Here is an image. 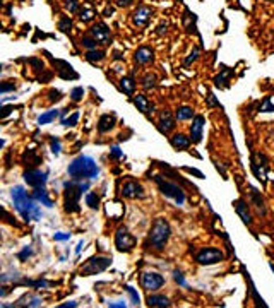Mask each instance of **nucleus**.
<instances>
[{
    "mask_svg": "<svg viewBox=\"0 0 274 308\" xmlns=\"http://www.w3.org/2000/svg\"><path fill=\"white\" fill-rule=\"evenodd\" d=\"M11 196H12V202H14V207L16 211L19 212L22 216V219L24 221H38L40 217H42V209L38 207L36 201L33 199V196H28V192H26L22 187H14L11 190Z\"/></svg>",
    "mask_w": 274,
    "mask_h": 308,
    "instance_id": "obj_1",
    "label": "nucleus"
},
{
    "mask_svg": "<svg viewBox=\"0 0 274 308\" xmlns=\"http://www.w3.org/2000/svg\"><path fill=\"white\" fill-rule=\"evenodd\" d=\"M170 237H172V228H170V223L165 219V217H156V219L152 221L149 235H147L146 247L151 248V250L161 252V250H165V247H166V243H168Z\"/></svg>",
    "mask_w": 274,
    "mask_h": 308,
    "instance_id": "obj_2",
    "label": "nucleus"
},
{
    "mask_svg": "<svg viewBox=\"0 0 274 308\" xmlns=\"http://www.w3.org/2000/svg\"><path fill=\"white\" fill-rule=\"evenodd\" d=\"M89 182L86 180H77V178H72L70 182H65L64 183V209L67 212H79L81 211V206H79V199L83 197V194H88L89 190Z\"/></svg>",
    "mask_w": 274,
    "mask_h": 308,
    "instance_id": "obj_3",
    "label": "nucleus"
},
{
    "mask_svg": "<svg viewBox=\"0 0 274 308\" xmlns=\"http://www.w3.org/2000/svg\"><path fill=\"white\" fill-rule=\"evenodd\" d=\"M67 173H69L70 178H77V180H96L98 175H100V168H98L96 161L89 156H77L75 160L70 163L69 168H67Z\"/></svg>",
    "mask_w": 274,
    "mask_h": 308,
    "instance_id": "obj_4",
    "label": "nucleus"
},
{
    "mask_svg": "<svg viewBox=\"0 0 274 308\" xmlns=\"http://www.w3.org/2000/svg\"><path fill=\"white\" fill-rule=\"evenodd\" d=\"M154 182L158 185V188L161 190V194H163L165 197H168L177 202V206H183V204H185V192H183L177 183L168 182V180H165L161 175L154 176Z\"/></svg>",
    "mask_w": 274,
    "mask_h": 308,
    "instance_id": "obj_5",
    "label": "nucleus"
},
{
    "mask_svg": "<svg viewBox=\"0 0 274 308\" xmlns=\"http://www.w3.org/2000/svg\"><path fill=\"white\" fill-rule=\"evenodd\" d=\"M111 265V257H103V255H96L91 257L89 260H86V264L81 265V276H94L100 274L103 271H106Z\"/></svg>",
    "mask_w": 274,
    "mask_h": 308,
    "instance_id": "obj_6",
    "label": "nucleus"
},
{
    "mask_svg": "<svg viewBox=\"0 0 274 308\" xmlns=\"http://www.w3.org/2000/svg\"><path fill=\"white\" fill-rule=\"evenodd\" d=\"M194 259L197 264H201V265H214V264H219V262L224 260V253H223V250H219V248L204 247V248H201L199 252H195Z\"/></svg>",
    "mask_w": 274,
    "mask_h": 308,
    "instance_id": "obj_7",
    "label": "nucleus"
},
{
    "mask_svg": "<svg viewBox=\"0 0 274 308\" xmlns=\"http://www.w3.org/2000/svg\"><path fill=\"white\" fill-rule=\"evenodd\" d=\"M137 240L132 237V233L129 231L127 226H119L115 231V247L119 252L122 253H127V252H132L134 247H136Z\"/></svg>",
    "mask_w": 274,
    "mask_h": 308,
    "instance_id": "obj_8",
    "label": "nucleus"
},
{
    "mask_svg": "<svg viewBox=\"0 0 274 308\" xmlns=\"http://www.w3.org/2000/svg\"><path fill=\"white\" fill-rule=\"evenodd\" d=\"M250 168H252L255 178H257L260 183H262V185L267 183L269 165H267L266 154H262V152H254L252 158H250Z\"/></svg>",
    "mask_w": 274,
    "mask_h": 308,
    "instance_id": "obj_9",
    "label": "nucleus"
},
{
    "mask_svg": "<svg viewBox=\"0 0 274 308\" xmlns=\"http://www.w3.org/2000/svg\"><path fill=\"white\" fill-rule=\"evenodd\" d=\"M141 286L146 289V291H160L161 288L165 286V278L154 271H144L141 273Z\"/></svg>",
    "mask_w": 274,
    "mask_h": 308,
    "instance_id": "obj_10",
    "label": "nucleus"
},
{
    "mask_svg": "<svg viewBox=\"0 0 274 308\" xmlns=\"http://www.w3.org/2000/svg\"><path fill=\"white\" fill-rule=\"evenodd\" d=\"M152 14H154L152 7L146 6V4H141V6H139L136 11H134V14H132L134 26H137V28H147V24H149Z\"/></svg>",
    "mask_w": 274,
    "mask_h": 308,
    "instance_id": "obj_11",
    "label": "nucleus"
},
{
    "mask_svg": "<svg viewBox=\"0 0 274 308\" xmlns=\"http://www.w3.org/2000/svg\"><path fill=\"white\" fill-rule=\"evenodd\" d=\"M89 34H91L100 45H110L111 40H113L111 31L105 22H96V24H93L91 28H89Z\"/></svg>",
    "mask_w": 274,
    "mask_h": 308,
    "instance_id": "obj_12",
    "label": "nucleus"
},
{
    "mask_svg": "<svg viewBox=\"0 0 274 308\" xmlns=\"http://www.w3.org/2000/svg\"><path fill=\"white\" fill-rule=\"evenodd\" d=\"M47 176H48L47 171L33 168V170L24 171V182L28 183L31 188H45L47 180H48Z\"/></svg>",
    "mask_w": 274,
    "mask_h": 308,
    "instance_id": "obj_13",
    "label": "nucleus"
},
{
    "mask_svg": "<svg viewBox=\"0 0 274 308\" xmlns=\"http://www.w3.org/2000/svg\"><path fill=\"white\" fill-rule=\"evenodd\" d=\"M122 196L127 199H144V188L136 180H127L122 187Z\"/></svg>",
    "mask_w": 274,
    "mask_h": 308,
    "instance_id": "obj_14",
    "label": "nucleus"
},
{
    "mask_svg": "<svg viewBox=\"0 0 274 308\" xmlns=\"http://www.w3.org/2000/svg\"><path fill=\"white\" fill-rule=\"evenodd\" d=\"M175 127H177V119L172 115V111H168V110L161 111L160 119H158V130H160V132L168 135L175 129Z\"/></svg>",
    "mask_w": 274,
    "mask_h": 308,
    "instance_id": "obj_15",
    "label": "nucleus"
},
{
    "mask_svg": "<svg viewBox=\"0 0 274 308\" xmlns=\"http://www.w3.org/2000/svg\"><path fill=\"white\" fill-rule=\"evenodd\" d=\"M233 206H235L237 214L240 216V219L244 221V224L252 226V223H254L252 212H250V207H249V204H247L245 199H238V201L233 202Z\"/></svg>",
    "mask_w": 274,
    "mask_h": 308,
    "instance_id": "obj_16",
    "label": "nucleus"
},
{
    "mask_svg": "<svg viewBox=\"0 0 274 308\" xmlns=\"http://www.w3.org/2000/svg\"><path fill=\"white\" fill-rule=\"evenodd\" d=\"M206 125V119L204 115H195L192 119V125H190V139L194 144H199L202 140V130H204Z\"/></svg>",
    "mask_w": 274,
    "mask_h": 308,
    "instance_id": "obj_17",
    "label": "nucleus"
},
{
    "mask_svg": "<svg viewBox=\"0 0 274 308\" xmlns=\"http://www.w3.org/2000/svg\"><path fill=\"white\" fill-rule=\"evenodd\" d=\"M134 105H136L137 110L141 111L142 115H146L147 119H151V117L154 115V105H152L144 94H136V96H134Z\"/></svg>",
    "mask_w": 274,
    "mask_h": 308,
    "instance_id": "obj_18",
    "label": "nucleus"
},
{
    "mask_svg": "<svg viewBox=\"0 0 274 308\" xmlns=\"http://www.w3.org/2000/svg\"><path fill=\"white\" fill-rule=\"evenodd\" d=\"M152 58H154V52H152V48L147 47V45L139 47L136 50V53H134V62H136L137 65H147V63L152 62Z\"/></svg>",
    "mask_w": 274,
    "mask_h": 308,
    "instance_id": "obj_19",
    "label": "nucleus"
},
{
    "mask_svg": "<svg viewBox=\"0 0 274 308\" xmlns=\"http://www.w3.org/2000/svg\"><path fill=\"white\" fill-rule=\"evenodd\" d=\"M250 204L255 207V211H257L260 216L267 214V207H266V202H264V197L260 196L259 190L254 187H250Z\"/></svg>",
    "mask_w": 274,
    "mask_h": 308,
    "instance_id": "obj_20",
    "label": "nucleus"
},
{
    "mask_svg": "<svg viewBox=\"0 0 274 308\" xmlns=\"http://www.w3.org/2000/svg\"><path fill=\"white\" fill-rule=\"evenodd\" d=\"M170 144H172V147L177 149V151H187L192 144V139L187 137L185 134L178 132V134H175L173 137H170Z\"/></svg>",
    "mask_w": 274,
    "mask_h": 308,
    "instance_id": "obj_21",
    "label": "nucleus"
},
{
    "mask_svg": "<svg viewBox=\"0 0 274 308\" xmlns=\"http://www.w3.org/2000/svg\"><path fill=\"white\" fill-rule=\"evenodd\" d=\"M42 305H43V298L38 296V294L29 293V294H24L22 298H19L17 303H12V305H7V306H42Z\"/></svg>",
    "mask_w": 274,
    "mask_h": 308,
    "instance_id": "obj_22",
    "label": "nucleus"
},
{
    "mask_svg": "<svg viewBox=\"0 0 274 308\" xmlns=\"http://www.w3.org/2000/svg\"><path fill=\"white\" fill-rule=\"evenodd\" d=\"M115 124H116L115 115H110V113H106V115H101L100 120H98V132H100V134L110 132V130L115 127Z\"/></svg>",
    "mask_w": 274,
    "mask_h": 308,
    "instance_id": "obj_23",
    "label": "nucleus"
},
{
    "mask_svg": "<svg viewBox=\"0 0 274 308\" xmlns=\"http://www.w3.org/2000/svg\"><path fill=\"white\" fill-rule=\"evenodd\" d=\"M53 65L55 67H60V69H57L58 75L64 77V79H77V74L72 70V67L69 65L67 62H62V60H53Z\"/></svg>",
    "mask_w": 274,
    "mask_h": 308,
    "instance_id": "obj_24",
    "label": "nucleus"
},
{
    "mask_svg": "<svg viewBox=\"0 0 274 308\" xmlns=\"http://www.w3.org/2000/svg\"><path fill=\"white\" fill-rule=\"evenodd\" d=\"M147 306H172V301L165 294H149L147 296Z\"/></svg>",
    "mask_w": 274,
    "mask_h": 308,
    "instance_id": "obj_25",
    "label": "nucleus"
},
{
    "mask_svg": "<svg viewBox=\"0 0 274 308\" xmlns=\"http://www.w3.org/2000/svg\"><path fill=\"white\" fill-rule=\"evenodd\" d=\"M94 17H96V9H94L91 4H84L79 11V19L81 22H91Z\"/></svg>",
    "mask_w": 274,
    "mask_h": 308,
    "instance_id": "obj_26",
    "label": "nucleus"
},
{
    "mask_svg": "<svg viewBox=\"0 0 274 308\" xmlns=\"http://www.w3.org/2000/svg\"><path fill=\"white\" fill-rule=\"evenodd\" d=\"M120 89L129 94V96H134V93H136V81H134L132 75H125L120 79Z\"/></svg>",
    "mask_w": 274,
    "mask_h": 308,
    "instance_id": "obj_27",
    "label": "nucleus"
},
{
    "mask_svg": "<svg viewBox=\"0 0 274 308\" xmlns=\"http://www.w3.org/2000/svg\"><path fill=\"white\" fill-rule=\"evenodd\" d=\"M33 199L36 202L43 204V206H47V207H53V201L48 197L47 188H34L33 190Z\"/></svg>",
    "mask_w": 274,
    "mask_h": 308,
    "instance_id": "obj_28",
    "label": "nucleus"
},
{
    "mask_svg": "<svg viewBox=\"0 0 274 308\" xmlns=\"http://www.w3.org/2000/svg\"><path fill=\"white\" fill-rule=\"evenodd\" d=\"M106 58V53L105 50H100V48H94V50H88L86 53V60L91 62V63H100Z\"/></svg>",
    "mask_w": 274,
    "mask_h": 308,
    "instance_id": "obj_29",
    "label": "nucleus"
},
{
    "mask_svg": "<svg viewBox=\"0 0 274 308\" xmlns=\"http://www.w3.org/2000/svg\"><path fill=\"white\" fill-rule=\"evenodd\" d=\"M194 110L190 106H178L177 111H175V119L180 120V122H185V120H192L194 119Z\"/></svg>",
    "mask_w": 274,
    "mask_h": 308,
    "instance_id": "obj_30",
    "label": "nucleus"
},
{
    "mask_svg": "<svg viewBox=\"0 0 274 308\" xmlns=\"http://www.w3.org/2000/svg\"><path fill=\"white\" fill-rule=\"evenodd\" d=\"M156 81H158V77H156V74H151V72H147V74L142 75L141 86L146 89V91H149V89H154V88H156Z\"/></svg>",
    "mask_w": 274,
    "mask_h": 308,
    "instance_id": "obj_31",
    "label": "nucleus"
},
{
    "mask_svg": "<svg viewBox=\"0 0 274 308\" xmlns=\"http://www.w3.org/2000/svg\"><path fill=\"white\" fill-rule=\"evenodd\" d=\"M230 77H231V69H226V67H224L221 74L214 79V84H216L218 88H226L228 83H230Z\"/></svg>",
    "mask_w": 274,
    "mask_h": 308,
    "instance_id": "obj_32",
    "label": "nucleus"
},
{
    "mask_svg": "<svg viewBox=\"0 0 274 308\" xmlns=\"http://www.w3.org/2000/svg\"><path fill=\"white\" fill-rule=\"evenodd\" d=\"M72 28H74V22L69 16H62L60 19H58V29H60L62 33L69 34L70 31H72Z\"/></svg>",
    "mask_w": 274,
    "mask_h": 308,
    "instance_id": "obj_33",
    "label": "nucleus"
},
{
    "mask_svg": "<svg viewBox=\"0 0 274 308\" xmlns=\"http://www.w3.org/2000/svg\"><path fill=\"white\" fill-rule=\"evenodd\" d=\"M58 117V110H50L47 113H42V115L38 117V124L40 125H47V124H52L53 120H55Z\"/></svg>",
    "mask_w": 274,
    "mask_h": 308,
    "instance_id": "obj_34",
    "label": "nucleus"
},
{
    "mask_svg": "<svg viewBox=\"0 0 274 308\" xmlns=\"http://www.w3.org/2000/svg\"><path fill=\"white\" fill-rule=\"evenodd\" d=\"M84 201H86V206L89 209H98L100 207V196H96V192H88Z\"/></svg>",
    "mask_w": 274,
    "mask_h": 308,
    "instance_id": "obj_35",
    "label": "nucleus"
},
{
    "mask_svg": "<svg viewBox=\"0 0 274 308\" xmlns=\"http://www.w3.org/2000/svg\"><path fill=\"white\" fill-rule=\"evenodd\" d=\"M81 45H83L86 50H94V48H98V45H100V43H98L91 34H86V36H83V38H81Z\"/></svg>",
    "mask_w": 274,
    "mask_h": 308,
    "instance_id": "obj_36",
    "label": "nucleus"
},
{
    "mask_svg": "<svg viewBox=\"0 0 274 308\" xmlns=\"http://www.w3.org/2000/svg\"><path fill=\"white\" fill-rule=\"evenodd\" d=\"M26 284L33 286L34 289H47V288H52L53 283L50 281H45V279H38V281H26Z\"/></svg>",
    "mask_w": 274,
    "mask_h": 308,
    "instance_id": "obj_37",
    "label": "nucleus"
},
{
    "mask_svg": "<svg viewBox=\"0 0 274 308\" xmlns=\"http://www.w3.org/2000/svg\"><path fill=\"white\" fill-rule=\"evenodd\" d=\"M125 291L129 293L130 296V301H132V305H141V296H139V293L134 289L130 284H125Z\"/></svg>",
    "mask_w": 274,
    "mask_h": 308,
    "instance_id": "obj_38",
    "label": "nucleus"
},
{
    "mask_svg": "<svg viewBox=\"0 0 274 308\" xmlns=\"http://www.w3.org/2000/svg\"><path fill=\"white\" fill-rule=\"evenodd\" d=\"M79 122V111H74L69 119H62V125L64 127H74Z\"/></svg>",
    "mask_w": 274,
    "mask_h": 308,
    "instance_id": "obj_39",
    "label": "nucleus"
},
{
    "mask_svg": "<svg viewBox=\"0 0 274 308\" xmlns=\"http://www.w3.org/2000/svg\"><path fill=\"white\" fill-rule=\"evenodd\" d=\"M64 6H65V9L69 12H79L81 11V6H79V2L77 0H64Z\"/></svg>",
    "mask_w": 274,
    "mask_h": 308,
    "instance_id": "obj_40",
    "label": "nucleus"
},
{
    "mask_svg": "<svg viewBox=\"0 0 274 308\" xmlns=\"http://www.w3.org/2000/svg\"><path fill=\"white\" fill-rule=\"evenodd\" d=\"M83 98H84V89L83 88H74L72 91H70V99H72L74 103L83 101Z\"/></svg>",
    "mask_w": 274,
    "mask_h": 308,
    "instance_id": "obj_41",
    "label": "nucleus"
},
{
    "mask_svg": "<svg viewBox=\"0 0 274 308\" xmlns=\"http://www.w3.org/2000/svg\"><path fill=\"white\" fill-rule=\"evenodd\" d=\"M199 53H201V48H199V47H195V48H194V50H192V52H190V55H188V57L185 58V62H183V65H185V67H188V65H190L192 62H195L197 58H199Z\"/></svg>",
    "mask_w": 274,
    "mask_h": 308,
    "instance_id": "obj_42",
    "label": "nucleus"
},
{
    "mask_svg": "<svg viewBox=\"0 0 274 308\" xmlns=\"http://www.w3.org/2000/svg\"><path fill=\"white\" fill-rule=\"evenodd\" d=\"M260 113H267V111H274V105L271 103V98H266L264 99V103L262 105H259V110Z\"/></svg>",
    "mask_w": 274,
    "mask_h": 308,
    "instance_id": "obj_43",
    "label": "nucleus"
},
{
    "mask_svg": "<svg viewBox=\"0 0 274 308\" xmlns=\"http://www.w3.org/2000/svg\"><path fill=\"white\" fill-rule=\"evenodd\" d=\"M50 147H52V152L55 154V156H58V154L62 152V144H60V140H58L57 137H53V139H52Z\"/></svg>",
    "mask_w": 274,
    "mask_h": 308,
    "instance_id": "obj_44",
    "label": "nucleus"
},
{
    "mask_svg": "<svg viewBox=\"0 0 274 308\" xmlns=\"http://www.w3.org/2000/svg\"><path fill=\"white\" fill-rule=\"evenodd\" d=\"M173 279H175V283L180 284L182 288H187V281H185V278H183V274L180 273V271H175V273H173Z\"/></svg>",
    "mask_w": 274,
    "mask_h": 308,
    "instance_id": "obj_45",
    "label": "nucleus"
},
{
    "mask_svg": "<svg viewBox=\"0 0 274 308\" xmlns=\"http://www.w3.org/2000/svg\"><path fill=\"white\" fill-rule=\"evenodd\" d=\"M48 99H50L52 103H57V101H60V99H62V93L58 91V89H52V91L48 93Z\"/></svg>",
    "mask_w": 274,
    "mask_h": 308,
    "instance_id": "obj_46",
    "label": "nucleus"
},
{
    "mask_svg": "<svg viewBox=\"0 0 274 308\" xmlns=\"http://www.w3.org/2000/svg\"><path fill=\"white\" fill-rule=\"evenodd\" d=\"M31 255H33V248H31V247L28 245V247H24V250H22L17 257H19V260L24 262V260L28 259V257H31Z\"/></svg>",
    "mask_w": 274,
    "mask_h": 308,
    "instance_id": "obj_47",
    "label": "nucleus"
},
{
    "mask_svg": "<svg viewBox=\"0 0 274 308\" xmlns=\"http://www.w3.org/2000/svg\"><path fill=\"white\" fill-rule=\"evenodd\" d=\"M53 240H55V242H69L70 233H55L53 235Z\"/></svg>",
    "mask_w": 274,
    "mask_h": 308,
    "instance_id": "obj_48",
    "label": "nucleus"
},
{
    "mask_svg": "<svg viewBox=\"0 0 274 308\" xmlns=\"http://www.w3.org/2000/svg\"><path fill=\"white\" fill-rule=\"evenodd\" d=\"M110 156L115 158V160H119V158H124V152L120 151L119 146H113V147H111V151H110Z\"/></svg>",
    "mask_w": 274,
    "mask_h": 308,
    "instance_id": "obj_49",
    "label": "nucleus"
},
{
    "mask_svg": "<svg viewBox=\"0 0 274 308\" xmlns=\"http://www.w3.org/2000/svg\"><path fill=\"white\" fill-rule=\"evenodd\" d=\"M106 306H110V308H125V306H127V303H125V301H106Z\"/></svg>",
    "mask_w": 274,
    "mask_h": 308,
    "instance_id": "obj_50",
    "label": "nucleus"
},
{
    "mask_svg": "<svg viewBox=\"0 0 274 308\" xmlns=\"http://www.w3.org/2000/svg\"><path fill=\"white\" fill-rule=\"evenodd\" d=\"M134 4V0H116V6L119 7H130Z\"/></svg>",
    "mask_w": 274,
    "mask_h": 308,
    "instance_id": "obj_51",
    "label": "nucleus"
},
{
    "mask_svg": "<svg viewBox=\"0 0 274 308\" xmlns=\"http://www.w3.org/2000/svg\"><path fill=\"white\" fill-rule=\"evenodd\" d=\"M166 31H168V22H161V24L158 26V29H156V33L163 34V33H166Z\"/></svg>",
    "mask_w": 274,
    "mask_h": 308,
    "instance_id": "obj_52",
    "label": "nucleus"
},
{
    "mask_svg": "<svg viewBox=\"0 0 274 308\" xmlns=\"http://www.w3.org/2000/svg\"><path fill=\"white\" fill-rule=\"evenodd\" d=\"M16 89V84H7V83H4L2 84V93L6 94L7 91H14Z\"/></svg>",
    "mask_w": 274,
    "mask_h": 308,
    "instance_id": "obj_53",
    "label": "nucleus"
},
{
    "mask_svg": "<svg viewBox=\"0 0 274 308\" xmlns=\"http://www.w3.org/2000/svg\"><path fill=\"white\" fill-rule=\"evenodd\" d=\"M208 105L211 106V108H213V106H219V101H216V99H214V96H213V94H208Z\"/></svg>",
    "mask_w": 274,
    "mask_h": 308,
    "instance_id": "obj_54",
    "label": "nucleus"
},
{
    "mask_svg": "<svg viewBox=\"0 0 274 308\" xmlns=\"http://www.w3.org/2000/svg\"><path fill=\"white\" fill-rule=\"evenodd\" d=\"M84 245H86V242H84V240H81V242L77 243V247H75V253H77V255L84 250Z\"/></svg>",
    "mask_w": 274,
    "mask_h": 308,
    "instance_id": "obj_55",
    "label": "nucleus"
},
{
    "mask_svg": "<svg viewBox=\"0 0 274 308\" xmlns=\"http://www.w3.org/2000/svg\"><path fill=\"white\" fill-rule=\"evenodd\" d=\"M185 171H188V173H192V175H195L197 178H204V175H202L201 171H197V170H192V168H185Z\"/></svg>",
    "mask_w": 274,
    "mask_h": 308,
    "instance_id": "obj_56",
    "label": "nucleus"
},
{
    "mask_svg": "<svg viewBox=\"0 0 274 308\" xmlns=\"http://www.w3.org/2000/svg\"><path fill=\"white\" fill-rule=\"evenodd\" d=\"M79 303L77 301H69V303H64V305H60V308H74V306H77Z\"/></svg>",
    "mask_w": 274,
    "mask_h": 308,
    "instance_id": "obj_57",
    "label": "nucleus"
},
{
    "mask_svg": "<svg viewBox=\"0 0 274 308\" xmlns=\"http://www.w3.org/2000/svg\"><path fill=\"white\" fill-rule=\"evenodd\" d=\"M113 12H115L113 7H106L105 9V14H103V16H105V17H111V16H113Z\"/></svg>",
    "mask_w": 274,
    "mask_h": 308,
    "instance_id": "obj_58",
    "label": "nucleus"
},
{
    "mask_svg": "<svg viewBox=\"0 0 274 308\" xmlns=\"http://www.w3.org/2000/svg\"><path fill=\"white\" fill-rule=\"evenodd\" d=\"M113 58H115V60H122L124 57H122V53H120V52H115L113 53Z\"/></svg>",
    "mask_w": 274,
    "mask_h": 308,
    "instance_id": "obj_59",
    "label": "nucleus"
},
{
    "mask_svg": "<svg viewBox=\"0 0 274 308\" xmlns=\"http://www.w3.org/2000/svg\"><path fill=\"white\" fill-rule=\"evenodd\" d=\"M269 267H271V269H272V273H274V264H272V262H271V264H269Z\"/></svg>",
    "mask_w": 274,
    "mask_h": 308,
    "instance_id": "obj_60",
    "label": "nucleus"
},
{
    "mask_svg": "<svg viewBox=\"0 0 274 308\" xmlns=\"http://www.w3.org/2000/svg\"><path fill=\"white\" fill-rule=\"evenodd\" d=\"M266 2H274V0H266Z\"/></svg>",
    "mask_w": 274,
    "mask_h": 308,
    "instance_id": "obj_61",
    "label": "nucleus"
},
{
    "mask_svg": "<svg viewBox=\"0 0 274 308\" xmlns=\"http://www.w3.org/2000/svg\"><path fill=\"white\" fill-rule=\"evenodd\" d=\"M272 135H274V132H272Z\"/></svg>",
    "mask_w": 274,
    "mask_h": 308,
    "instance_id": "obj_62",
    "label": "nucleus"
}]
</instances>
